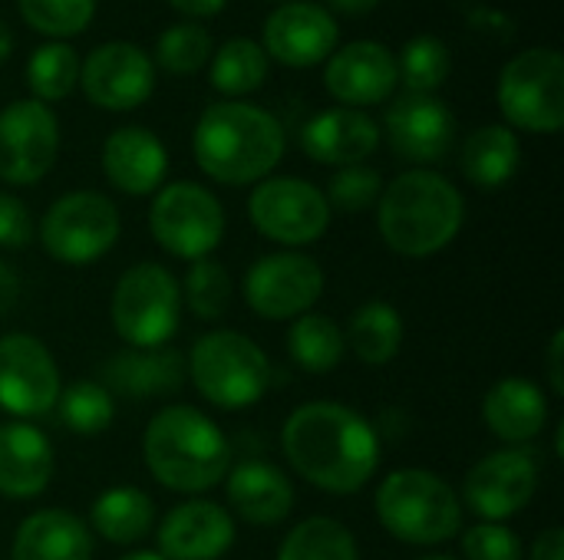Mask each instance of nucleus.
<instances>
[{"label":"nucleus","instance_id":"obj_48","mask_svg":"<svg viewBox=\"0 0 564 560\" xmlns=\"http://www.w3.org/2000/svg\"><path fill=\"white\" fill-rule=\"evenodd\" d=\"M13 43H17V40H13L10 26L0 20V63H7V59H10V53H13Z\"/></svg>","mask_w":564,"mask_h":560},{"label":"nucleus","instance_id":"obj_1","mask_svg":"<svg viewBox=\"0 0 564 560\" xmlns=\"http://www.w3.org/2000/svg\"><path fill=\"white\" fill-rule=\"evenodd\" d=\"M281 449L307 485L330 495L360 492L380 469L377 429L350 406L330 399L297 406L281 429Z\"/></svg>","mask_w":564,"mask_h":560},{"label":"nucleus","instance_id":"obj_43","mask_svg":"<svg viewBox=\"0 0 564 560\" xmlns=\"http://www.w3.org/2000/svg\"><path fill=\"white\" fill-rule=\"evenodd\" d=\"M532 560H564V531L562 528H545L535 545H532Z\"/></svg>","mask_w":564,"mask_h":560},{"label":"nucleus","instance_id":"obj_14","mask_svg":"<svg viewBox=\"0 0 564 560\" xmlns=\"http://www.w3.org/2000/svg\"><path fill=\"white\" fill-rule=\"evenodd\" d=\"M79 89L106 112H132L155 92V63L142 46L109 40L79 59Z\"/></svg>","mask_w":564,"mask_h":560},{"label":"nucleus","instance_id":"obj_13","mask_svg":"<svg viewBox=\"0 0 564 560\" xmlns=\"http://www.w3.org/2000/svg\"><path fill=\"white\" fill-rule=\"evenodd\" d=\"M59 155L56 112L36 99H17L0 109V182L36 185Z\"/></svg>","mask_w":564,"mask_h":560},{"label":"nucleus","instance_id":"obj_51","mask_svg":"<svg viewBox=\"0 0 564 560\" xmlns=\"http://www.w3.org/2000/svg\"><path fill=\"white\" fill-rule=\"evenodd\" d=\"M278 3H291V0H278Z\"/></svg>","mask_w":564,"mask_h":560},{"label":"nucleus","instance_id":"obj_50","mask_svg":"<svg viewBox=\"0 0 564 560\" xmlns=\"http://www.w3.org/2000/svg\"><path fill=\"white\" fill-rule=\"evenodd\" d=\"M420 560H456V558H446V554H433V558H420Z\"/></svg>","mask_w":564,"mask_h":560},{"label":"nucleus","instance_id":"obj_32","mask_svg":"<svg viewBox=\"0 0 564 560\" xmlns=\"http://www.w3.org/2000/svg\"><path fill=\"white\" fill-rule=\"evenodd\" d=\"M288 353H291L294 366H301L304 373L324 376L340 366V360L347 353V340H344V330L330 317L304 314L288 330Z\"/></svg>","mask_w":564,"mask_h":560},{"label":"nucleus","instance_id":"obj_6","mask_svg":"<svg viewBox=\"0 0 564 560\" xmlns=\"http://www.w3.org/2000/svg\"><path fill=\"white\" fill-rule=\"evenodd\" d=\"M212 406L225 413L248 409L271 389V363L264 350L238 330H212L192 343L185 370Z\"/></svg>","mask_w":564,"mask_h":560},{"label":"nucleus","instance_id":"obj_23","mask_svg":"<svg viewBox=\"0 0 564 560\" xmlns=\"http://www.w3.org/2000/svg\"><path fill=\"white\" fill-rule=\"evenodd\" d=\"M53 446L46 432L23 419L0 422V495L30 502L46 492L53 479Z\"/></svg>","mask_w":564,"mask_h":560},{"label":"nucleus","instance_id":"obj_27","mask_svg":"<svg viewBox=\"0 0 564 560\" xmlns=\"http://www.w3.org/2000/svg\"><path fill=\"white\" fill-rule=\"evenodd\" d=\"M102 386L126 399H149L178 393L185 380V360L175 350H122L102 366Z\"/></svg>","mask_w":564,"mask_h":560},{"label":"nucleus","instance_id":"obj_12","mask_svg":"<svg viewBox=\"0 0 564 560\" xmlns=\"http://www.w3.org/2000/svg\"><path fill=\"white\" fill-rule=\"evenodd\" d=\"M324 294V271L311 254L278 251L258 257L245 281V304L264 320H297L304 317Z\"/></svg>","mask_w":564,"mask_h":560},{"label":"nucleus","instance_id":"obj_30","mask_svg":"<svg viewBox=\"0 0 564 560\" xmlns=\"http://www.w3.org/2000/svg\"><path fill=\"white\" fill-rule=\"evenodd\" d=\"M344 340L367 366H383L403 347V317L387 300H367L354 310Z\"/></svg>","mask_w":564,"mask_h":560},{"label":"nucleus","instance_id":"obj_33","mask_svg":"<svg viewBox=\"0 0 564 560\" xmlns=\"http://www.w3.org/2000/svg\"><path fill=\"white\" fill-rule=\"evenodd\" d=\"M79 86V56L69 43L50 40L36 46L26 59V89L30 99L50 106L66 99Z\"/></svg>","mask_w":564,"mask_h":560},{"label":"nucleus","instance_id":"obj_28","mask_svg":"<svg viewBox=\"0 0 564 560\" xmlns=\"http://www.w3.org/2000/svg\"><path fill=\"white\" fill-rule=\"evenodd\" d=\"M522 145L509 125H479L466 135L459 149V168L469 185L482 191H496L509 185L519 172Z\"/></svg>","mask_w":564,"mask_h":560},{"label":"nucleus","instance_id":"obj_22","mask_svg":"<svg viewBox=\"0 0 564 560\" xmlns=\"http://www.w3.org/2000/svg\"><path fill=\"white\" fill-rule=\"evenodd\" d=\"M169 152L152 129L119 125L102 142V175L122 195H152L165 185Z\"/></svg>","mask_w":564,"mask_h":560},{"label":"nucleus","instance_id":"obj_40","mask_svg":"<svg viewBox=\"0 0 564 560\" xmlns=\"http://www.w3.org/2000/svg\"><path fill=\"white\" fill-rule=\"evenodd\" d=\"M380 191H383V178L377 168L370 165H347V168H337V175L330 178L324 198L330 208L344 211V215H360L367 208H373L380 201Z\"/></svg>","mask_w":564,"mask_h":560},{"label":"nucleus","instance_id":"obj_36","mask_svg":"<svg viewBox=\"0 0 564 560\" xmlns=\"http://www.w3.org/2000/svg\"><path fill=\"white\" fill-rule=\"evenodd\" d=\"M59 413V422L76 436H99L112 426L116 399L112 393L96 380H76L66 389H59V399L53 406Z\"/></svg>","mask_w":564,"mask_h":560},{"label":"nucleus","instance_id":"obj_44","mask_svg":"<svg viewBox=\"0 0 564 560\" xmlns=\"http://www.w3.org/2000/svg\"><path fill=\"white\" fill-rule=\"evenodd\" d=\"M562 353H564V333L562 330H555V333H552V343H549V383H552V393H555V396H564Z\"/></svg>","mask_w":564,"mask_h":560},{"label":"nucleus","instance_id":"obj_31","mask_svg":"<svg viewBox=\"0 0 564 560\" xmlns=\"http://www.w3.org/2000/svg\"><path fill=\"white\" fill-rule=\"evenodd\" d=\"M268 53L251 36L225 40L208 59V79L221 96H248L258 92L268 79Z\"/></svg>","mask_w":564,"mask_h":560},{"label":"nucleus","instance_id":"obj_26","mask_svg":"<svg viewBox=\"0 0 564 560\" xmlns=\"http://www.w3.org/2000/svg\"><path fill=\"white\" fill-rule=\"evenodd\" d=\"M482 422L489 432L509 446H522L542 436L549 422V399L545 393L522 376L499 380L482 399Z\"/></svg>","mask_w":564,"mask_h":560},{"label":"nucleus","instance_id":"obj_16","mask_svg":"<svg viewBox=\"0 0 564 560\" xmlns=\"http://www.w3.org/2000/svg\"><path fill=\"white\" fill-rule=\"evenodd\" d=\"M539 492V465L529 449H502L479 459L463 482V505L482 521L502 525L529 508Z\"/></svg>","mask_w":564,"mask_h":560},{"label":"nucleus","instance_id":"obj_7","mask_svg":"<svg viewBox=\"0 0 564 560\" xmlns=\"http://www.w3.org/2000/svg\"><path fill=\"white\" fill-rule=\"evenodd\" d=\"M109 320L132 350H159L178 333L182 290L169 267L155 261L132 264L112 287Z\"/></svg>","mask_w":564,"mask_h":560},{"label":"nucleus","instance_id":"obj_9","mask_svg":"<svg viewBox=\"0 0 564 560\" xmlns=\"http://www.w3.org/2000/svg\"><path fill=\"white\" fill-rule=\"evenodd\" d=\"M119 208L106 195L83 188L59 195L46 208L40 221V244L53 261L83 267L109 254L112 244L119 241Z\"/></svg>","mask_w":564,"mask_h":560},{"label":"nucleus","instance_id":"obj_18","mask_svg":"<svg viewBox=\"0 0 564 560\" xmlns=\"http://www.w3.org/2000/svg\"><path fill=\"white\" fill-rule=\"evenodd\" d=\"M324 86L347 109L380 106L400 86L397 53L377 40H354L337 46L324 63Z\"/></svg>","mask_w":564,"mask_h":560},{"label":"nucleus","instance_id":"obj_19","mask_svg":"<svg viewBox=\"0 0 564 560\" xmlns=\"http://www.w3.org/2000/svg\"><path fill=\"white\" fill-rule=\"evenodd\" d=\"M390 149L416 165L446 158L456 142V116L436 92H403L390 102L383 119Z\"/></svg>","mask_w":564,"mask_h":560},{"label":"nucleus","instance_id":"obj_10","mask_svg":"<svg viewBox=\"0 0 564 560\" xmlns=\"http://www.w3.org/2000/svg\"><path fill=\"white\" fill-rule=\"evenodd\" d=\"M149 228L155 244L172 257L202 261L225 238V208L205 185L169 182L152 198Z\"/></svg>","mask_w":564,"mask_h":560},{"label":"nucleus","instance_id":"obj_45","mask_svg":"<svg viewBox=\"0 0 564 560\" xmlns=\"http://www.w3.org/2000/svg\"><path fill=\"white\" fill-rule=\"evenodd\" d=\"M20 300V277L13 274V267L7 261H0V317L10 314Z\"/></svg>","mask_w":564,"mask_h":560},{"label":"nucleus","instance_id":"obj_4","mask_svg":"<svg viewBox=\"0 0 564 560\" xmlns=\"http://www.w3.org/2000/svg\"><path fill=\"white\" fill-rule=\"evenodd\" d=\"M142 459L162 488L202 495L228 475L231 446L225 432L195 406H165L142 432Z\"/></svg>","mask_w":564,"mask_h":560},{"label":"nucleus","instance_id":"obj_47","mask_svg":"<svg viewBox=\"0 0 564 560\" xmlns=\"http://www.w3.org/2000/svg\"><path fill=\"white\" fill-rule=\"evenodd\" d=\"M324 7L344 17H367L380 7V0H324Z\"/></svg>","mask_w":564,"mask_h":560},{"label":"nucleus","instance_id":"obj_46","mask_svg":"<svg viewBox=\"0 0 564 560\" xmlns=\"http://www.w3.org/2000/svg\"><path fill=\"white\" fill-rule=\"evenodd\" d=\"M172 10H178L182 17H215V13H221L225 10V3L228 0H165Z\"/></svg>","mask_w":564,"mask_h":560},{"label":"nucleus","instance_id":"obj_2","mask_svg":"<svg viewBox=\"0 0 564 560\" xmlns=\"http://www.w3.org/2000/svg\"><path fill=\"white\" fill-rule=\"evenodd\" d=\"M284 125L261 106L241 99L212 102L192 132V155L198 168L218 185H258L271 178L284 158Z\"/></svg>","mask_w":564,"mask_h":560},{"label":"nucleus","instance_id":"obj_17","mask_svg":"<svg viewBox=\"0 0 564 560\" xmlns=\"http://www.w3.org/2000/svg\"><path fill=\"white\" fill-rule=\"evenodd\" d=\"M337 43H340V26L334 13L311 0L281 3L264 20V30H261V50L268 53V59L291 66V69L327 63Z\"/></svg>","mask_w":564,"mask_h":560},{"label":"nucleus","instance_id":"obj_29","mask_svg":"<svg viewBox=\"0 0 564 560\" xmlns=\"http://www.w3.org/2000/svg\"><path fill=\"white\" fill-rule=\"evenodd\" d=\"M93 531L109 541V545H135L152 531L155 521V505L142 488L132 485H116L102 492L93 505Z\"/></svg>","mask_w":564,"mask_h":560},{"label":"nucleus","instance_id":"obj_20","mask_svg":"<svg viewBox=\"0 0 564 560\" xmlns=\"http://www.w3.org/2000/svg\"><path fill=\"white\" fill-rule=\"evenodd\" d=\"M155 538L165 560H221L235 545V518L215 502L192 498L162 518Z\"/></svg>","mask_w":564,"mask_h":560},{"label":"nucleus","instance_id":"obj_49","mask_svg":"<svg viewBox=\"0 0 564 560\" xmlns=\"http://www.w3.org/2000/svg\"><path fill=\"white\" fill-rule=\"evenodd\" d=\"M119 560H165L159 551H132V554H126V558Z\"/></svg>","mask_w":564,"mask_h":560},{"label":"nucleus","instance_id":"obj_24","mask_svg":"<svg viewBox=\"0 0 564 560\" xmlns=\"http://www.w3.org/2000/svg\"><path fill=\"white\" fill-rule=\"evenodd\" d=\"M225 488H228V505L235 508V515L254 528L281 525L294 508L291 479L261 459H251L231 469L225 475Z\"/></svg>","mask_w":564,"mask_h":560},{"label":"nucleus","instance_id":"obj_21","mask_svg":"<svg viewBox=\"0 0 564 560\" xmlns=\"http://www.w3.org/2000/svg\"><path fill=\"white\" fill-rule=\"evenodd\" d=\"M380 145V125L364 109L334 106L301 125V149L317 165H364Z\"/></svg>","mask_w":564,"mask_h":560},{"label":"nucleus","instance_id":"obj_34","mask_svg":"<svg viewBox=\"0 0 564 560\" xmlns=\"http://www.w3.org/2000/svg\"><path fill=\"white\" fill-rule=\"evenodd\" d=\"M278 560H360L354 535L337 518H307L288 531Z\"/></svg>","mask_w":564,"mask_h":560},{"label":"nucleus","instance_id":"obj_37","mask_svg":"<svg viewBox=\"0 0 564 560\" xmlns=\"http://www.w3.org/2000/svg\"><path fill=\"white\" fill-rule=\"evenodd\" d=\"M212 53H215L212 33L202 23L188 20V23H175L159 33L152 63L172 76H195L198 69L208 66Z\"/></svg>","mask_w":564,"mask_h":560},{"label":"nucleus","instance_id":"obj_8","mask_svg":"<svg viewBox=\"0 0 564 560\" xmlns=\"http://www.w3.org/2000/svg\"><path fill=\"white\" fill-rule=\"evenodd\" d=\"M499 112L509 129L555 135L564 125V56L552 46H532L512 56L496 86Z\"/></svg>","mask_w":564,"mask_h":560},{"label":"nucleus","instance_id":"obj_15","mask_svg":"<svg viewBox=\"0 0 564 560\" xmlns=\"http://www.w3.org/2000/svg\"><path fill=\"white\" fill-rule=\"evenodd\" d=\"M59 370L43 340L30 333L0 337V409L13 419H33L56 406Z\"/></svg>","mask_w":564,"mask_h":560},{"label":"nucleus","instance_id":"obj_38","mask_svg":"<svg viewBox=\"0 0 564 560\" xmlns=\"http://www.w3.org/2000/svg\"><path fill=\"white\" fill-rule=\"evenodd\" d=\"M182 290V304L205 323H215L228 314L231 307V274L225 271V264L212 261V257H202V261H192L188 274H185V284L178 287Z\"/></svg>","mask_w":564,"mask_h":560},{"label":"nucleus","instance_id":"obj_3","mask_svg":"<svg viewBox=\"0 0 564 560\" xmlns=\"http://www.w3.org/2000/svg\"><path fill=\"white\" fill-rule=\"evenodd\" d=\"M466 221L463 191L433 168L397 175L377 201V228L390 251L403 257H430L456 241Z\"/></svg>","mask_w":564,"mask_h":560},{"label":"nucleus","instance_id":"obj_25","mask_svg":"<svg viewBox=\"0 0 564 560\" xmlns=\"http://www.w3.org/2000/svg\"><path fill=\"white\" fill-rule=\"evenodd\" d=\"M10 560H93V531L73 512H33L13 535Z\"/></svg>","mask_w":564,"mask_h":560},{"label":"nucleus","instance_id":"obj_5","mask_svg":"<svg viewBox=\"0 0 564 560\" xmlns=\"http://www.w3.org/2000/svg\"><path fill=\"white\" fill-rule=\"evenodd\" d=\"M377 518L403 545L433 548L463 531V505L446 479L426 469H397L377 488Z\"/></svg>","mask_w":564,"mask_h":560},{"label":"nucleus","instance_id":"obj_35","mask_svg":"<svg viewBox=\"0 0 564 560\" xmlns=\"http://www.w3.org/2000/svg\"><path fill=\"white\" fill-rule=\"evenodd\" d=\"M453 69V53L443 36L420 33L406 40V46L397 56V76L406 86V92H436Z\"/></svg>","mask_w":564,"mask_h":560},{"label":"nucleus","instance_id":"obj_39","mask_svg":"<svg viewBox=\"0 0 564 560\" xmlns=\"http://www.w3.org/2000/svg\"><path fill=\"white\" fill-rule=\"evenodd\" d=\"M17 10L30 30L50 40H69L89 30L96 17V0H17Z\"/></svg>","mask_w":564,"mask_h":560},{"label":"nucleus","instance_id":"obj_42","mask_svg":"<svg viewBox=\"0 0 564 560\" xmlns=\"http://www.w3.org/2000/svg\"><path fill=\"white\" fill-rule=\"evenodd\" d=\"M30 241H33V215H30V208L17 195L0 191V248L20 251Z\"/></svg>","mask_w":564,"mask_h":560},{"label":"nucleus","instance_id":"obj_41","mask_svg":"<svg viewBox=\"0 0 564 560\" xmlns=\"http://www.w3.org/2000/svg\"><path fill=\"white\" fill-rule=\"evenodd\" d=\"M466 560H522V541L512 528L482 521L463 535Z\"/></svg>","mask_w":564,"mask_h":560},{"label":"nucleus","instance_id":"obj_11","mask_svg":"<svg viewBox=\"0 0 564 560\" xmlns=\"http://www.w3.org/2000/svg\"><path fill=\"white\" fill-rule=\"evenodd\" d=\"M251 224L274 244L307 248L324 238L330 228V205L324 191L304 178L274 175L258 182L248 198Z\"/></svg>","mask_w":564,"mask_h":560}]
</instances>
